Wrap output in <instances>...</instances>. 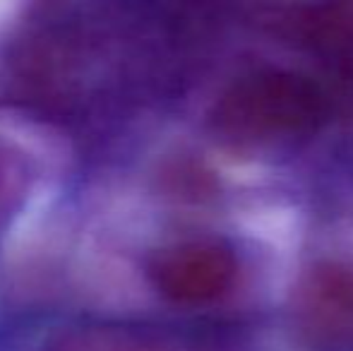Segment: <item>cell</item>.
I'll list each match as a JSON object with an SVG mask.
<instances>
[{
    "mask_svg": "<svg viewBox=\"0 0 353 351\" xmlns=\"http://www.w3.org/2000/svg\"><path fill=\"white\" fill-rule=\"evenodd\" d=\"M32 183V164L29 159L0 137V224H5L10 214L24 200Z\"/></svg>",
    "mask_w": 353,
    "mask_h": 351,
    "instance_id": "7",
    "label": "cell"
},
{
    "mask_svg": "<svg viewBox=\"0 0 353 351\" xmlns=\"http://www.w3.org/2000/svg\"><path fill=\"white\" fill-rule=\"evenodd\" d=\"M223 19V0H32L3 53L17 99L94 121L176 94Z\"/></svg>",
    "mask_w": 353,
    "mask_h": 351,
    "instance_id": "1",
    "label": "cell"
},
{
    "mask_svg": "<svg viewBox=\"0 0 353 351\" xmlns=\"http://www.w3.org/2000/svg\"><path fill=\"white\" fill-rule=\"evenodd\" d=\"M262 22L325 72L344 106L353 97V0H307L267 14Z\"/></svg>",
    "mask_w": 353,
    "mask_h": 351,
    "instance_id": "4",
    "label": "cell"
},
{
    "mask_svg": "<svg viewBox=\"0 0 353 351\" xmlns=\"http://www.w3.org/2000/svg\"><path fill=\"white\" fill-rule=\"evenodd\" d=\"M17 351H205L192 342L166 337L152 328L116 323H61L34 334Z\"/></svg>",
    "mask_w": 353,
    "mask_h": 351,
    "instance_id": "6",
    "label": "cell"
},
{
    "mask_svg": "<svg viewBox=\"0 0 353 351\" xmlns=\"http://www.w3.org/2000/svg\"><path fill=\"white\" fill-rule=\"evenodd\" d=\"M152 289L181 308L223 301L241 279V258L228 241L192 236L157 248L144 265Z\"/></svg>",
    "mask_w": 353,
    "mask_h": 351,
    "instance_id": "3",
    "label": "cell"
},
{
    "mask_svg": "<svg viewBox=\"0 0 353 351\" xmlns=\"http://www.w3.org/2000/svg\"><path fill=\"white\" fill-rule=\"evenodd\" d=\"M339 106L320 77L296 68L260 66L221 89L207 113V130L228 154L274 161L310 145Z\"/></svg>",
    "mask_w": 353,
    "mask_h": 351,
    "instance_id": "2",
    "label": "cell"
},
{
    "mask_svg": "<svg viewBox=\"0 0 353 351\" xmlns=\"http://www.w3.org/2000/svg\"><path fill=\"white\" fill-rule=\"evenodd\" d=\"M291 328L310 351H353V263L315 260L293 284Z\"/></svg>",
    "mask_w": 353,
    "mask_h": 351,
    "instance_id": "5",
    "label": "cell"
}]
</instances>
